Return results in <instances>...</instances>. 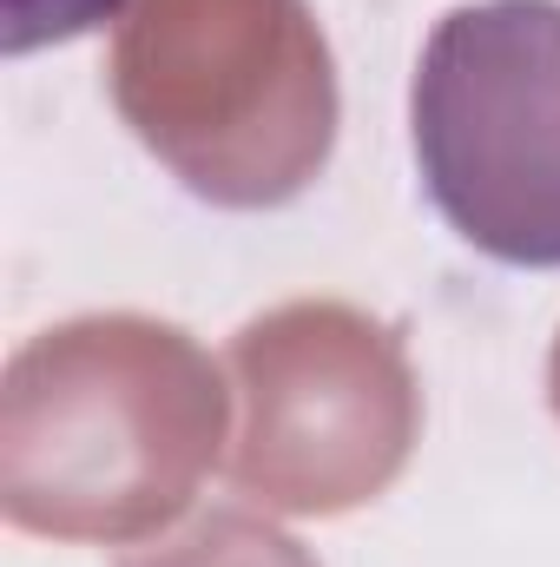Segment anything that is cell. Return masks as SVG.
<instances>
[{
  "label": "cell",
  "instance_id": "cell-1",
  "mask_svg": "<svg viewBox=\"0 0 560 567\" xmlns=\"http://www.w3.org/2000/svg\"><path fill=\"white\" fill-rule=\"evenodd\" d=\"M231 442V383L191 330L139 310L27 337L0 383V508L86 548L165 535Z\"/></svg>",
  "mask_w": 560,
  "mask_h": 567
},
{
  "label": "cell",
  "instance_id": "cell-2",
  "mask_svg": "<svg viewBox=\"0 0 560 567\" xmlns=\"http://www.w3.org/2000/svg\"><path fill=\"white\" fill-rule=\"evenodd\" d=\"M106 80L158 165L231 212L290 205L336 145V66L303 0H133Z\"/></svg>",
  "mask_w": 560,
  "mask_h": 567
},
{
  "label": "cell",
  "instance_id": "cell-3",
  "mask_svg": "<svg viewBox=\"0 0 560 567\" xmlns=\"http://www.w3.org/2000/svg\"><path fill=\"white\" fill-rule=\"evenodd\" d=\"M231 482L265 515H350L376 502L422 435L403 337L336 297H297L231 337Z\"/></svg>",
  "mask_w": 560,
  "mask_h": 567
},
{
  "label": "cell",
  "instance_id": "cell-4",
  "mask_svg": "<svg viewBox=\"0 0 560 567\" xmlns=\"http://www.w3.org/2000/svg\"><path fill=\"white\" fill-rule=\"evenodd\" d=\"M435 212L488 258L560 265V0H475L435 20L409 86Z\"/></svg>",
  "mask_w": 560,
  "mask_h": 567
},
{
  "label": "cell",
  "instance_id": "cell-5",
  "mask_svg": "<svg viewBox=\"0 0 560 567\" xmlns=\"http://www.w3.org/2000/svg\"><path fill=\"white\" fill-rule=\"evenodd\" d=\"M120 567H317V555L283 535L271 515L251 508H205L178 535H152L126 548Z\"/></svg>",
  "mask_w": 560,
  "mask_h": 567
},
{
  "label": "cell",
  "instance_id": "cell-6",
  "mask_svg": "<svg viewBox=\"0 0 560 567\" xmlns=\"http://www.w3.org/2000/svg\"><path fill=\"white\" fill-rule=\"evenodd\" d=\"M133 0H7V20H0V47L7 53H33V47H53V40H80L106 20H120Z\"/></svg>",
  "mask_w": 560,
  "mask_h": 567
},
{
  "label": "cell",
  "instance_id": "cell-7",
  "mask_svg": "<svg viewBox=\"0 0 560 567\" xmlns=\"http://www.w3.org/2000/svg\"><path fill=\"white\" fill-rule=\"evenodd\" d=\"M548 396H554V416H560V337H554V357H548Z\"/></svg>",
  "mask_w": 560,
  "mask_h": 567
}]
</instances>
